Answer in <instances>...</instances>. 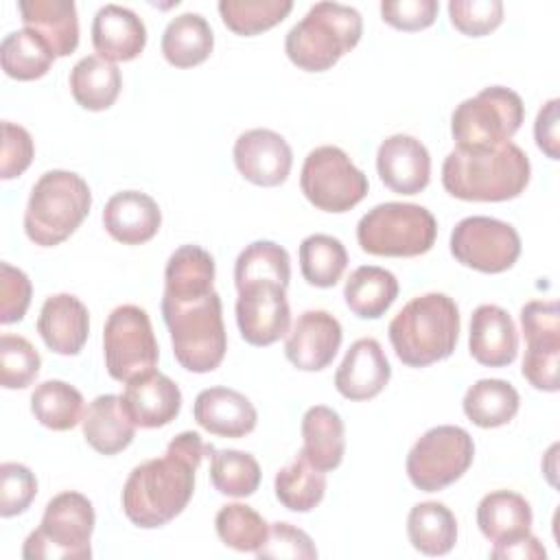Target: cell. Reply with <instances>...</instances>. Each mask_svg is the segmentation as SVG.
I'll list each match as a JSON object with an SVG mask.
<instances>
[{
	"label": "cell",
	"mask_w": 560,
	"mask_h": 560,
	"mask_svg": "<svg viewBox=\"0 0 560 560\" xmlns=\"http://www.w3.org/2000/svg\"><path fill=\"white\" fill-rule=\"evenodd\" d=\"M214 258L199 245L177 247L164 269V298L195 300L212 293Z\"/></svg>",
	"instance_id": "obj_29"
},
{
	"label": "cell",
	"mask_w": 560,
	"mask_h": 560,
	"mask_svg": "<svg viewBox=\"0 0 560 560\" xmlns=\"http://www.w3.org/2000/svg\"><path fill=\"white\" fill-rule=\"evenodd\" d=\"M521 328L527 341L523 376L540 392H558L560 311L553 300H532L521 308Z\"/></svg>",
	"instance_id": "obj_14"
},
{
	"label": "cell",
	"mask_w": 560,
	"mask_h": 560,
	"mask_svg": "<svg viewBox=\"0 0 560 560\" xmlns=\"http://www.w3.org/2000/svg\"><path fill=\"white\" fill-rule=\"evenodd\" d=\"M37 494V479L33 470L18 462L0 466V516H18L26 512Z\"/></svg>",
	"instance_id": "obj_45"
},
{
	"label": "cell",
	"mask_w": 560,
	"mask_h": 560,
	"mask_svg": "<svg viewBox=\"0 0 560 560\" xmlns=\"http://www.w3.org/2000/svg\"><path fill=\"white\" fill-rule=\"evenodd\" d=\"M120 405L136 427L158 429L179 416L182 392L173 378L158 370H149L125 383Z\"/></svg>",
	"instance_id": "obj_18"
},
{
	"label": "cell",
	"mask_w": 560,
	"mask_h": 560,
	"mask_svg": "<svg viewBox=\"0 0 560 560\" xmlns=\"http://www.w3.org/2000/svg\"><path fill=\"white\" fill-rule=\"evenodd\" d=\"M232 153L238 173L256 186H280L291 173V147L271 129H249L241 133Z\"/></svg>",
	"instance_id": "obj_17"
},
{
	"label": "cell",
	"mask_w": 560,
	"mask_h": 560,
	"mask_svg": "<svg viewBox=\"0 0 560 560\" xmlns=\"http://www.w3.org/2000/svg\"><path fill=\"white\" fill-rule=\"evenodd\" d=\"M459 308L446 293L409 300L389 322V343L409 368H427L453 354L459 337Z\"/></svg>",
	"instance_id": "obj_3"
},
{
	"label": "cell",
	"mask_w": 560,
	"mask_h": 560,
	"mask_svg": "<svg viewBox=\"0 0 560 560\" xmlns=\"http://www.w3.org/2000/svg\"><path fill=\"white\" fill-rule=\"evenodd\" d=\"M42 368V357L35 346L20 335L4 332L0 337V383L4 389L28 387Z\"/></svg>",
	"instance_id": "obj_44"
},
{
	"label": "cell",
	"mask_w": 560,
	"mask_h": 560,
	"mask_svg": "<svg viewBox=\"0 0 560 560\" xmlns=\"http://www.w3.org/2000/svg\"><path fill=\"white\" fill-rule=\"evenodd\" d=\"M103 352L107 374L118 383L155 370L160 350L147 311L136 304L116 306L103 328Z\"/></svg>",
	"instance_id": "obj_12"
},
{
	"label": "cell",
	"mask_w": 560,
	"mask_h": 560,
	"mask_svg": "<svg viewBox=\"0 0 560 560\" xmlns=\"http://www.w3.org/2000/svg\"><path fill=\"white\" fill-rule=\"evenodd\" d=\"M361 33L363 20L354 7L317 2L287 33L284 52L300 70L324 72L359 44Z\"/></svg>",
	"instance_id": "obj_5"
},
{
	"label": "cell",
	"mask_w": 560,
	"mask_h": 560,
	"mask_svg": "<svg viewBox=\"0 0 560 560\" xmlns=\"http://www.w3.org/2000/svg\"><path fill=\"white\" fill-rule=\"evenodd\" d=\"M160 306L171 332L175 361L195 374L217 370L228 350L219 293L212 291L195 300H171L162 295Z\"/></svg>",
	"instance_id": "obj_4"
},
{
	"label": "cell",
	"mask_w": 560,
	"mask_h": 560,
	"mask_svg": "<svg viewBox=\"0 0 560 560\" xmlns=\"http://www.w3.org/2000/svg\"><path fill=\"white\" fill-rule=\"evenodd\" d=\"M210 481L217 492L228 497H249L260 486V466L252 453L223 448L210 457Z\"/></svg>",
	"instance_id": "obj_41"
},
{
	"label": "cell",
	"mask_w": 560,
	"mask_h": 560,
	"mask_svg": "<svg viewBox=\"0 0 560 560\" xmlns=\"http://www.w3.org/2000/svg\"><path fill=\"white\" fill-rule=\"evenodd\" d=\"M147 44L144 22L127 7L105 4L92 20V46L107 61H131Z\"/></svg>",
	"instance_id": "obj_25"
},
{
	"label": "cell",
	"mask_w": 560,
	"mask_h": 560,
	"mask_svg": "<svg viewBox=\"0 0 560 560\" xmlns=\"http://www.w3.org/2000/svg\"><path fill=\"white\" fill-rule=\"evenodd\" d=\"M20 18L24 28L42 35L55 57H68L79 46V18L72 0H20Z\"/></svg>",
	"instance_id": "obj_26"
},
{
	"label": "cell",
	"mask_w": 560,
	"mask_h": 560,
	"mask_svg": "<svg viewBox=\"0 0 560 560\" xmlns=\"http://www.w3.org/2000/svg\"><path fill=\"white\" fill-rule=\"evenodd\" d=\"M348 265L343 243L330 234H311L300 243V271L313 287H335Z\"/></svg>",
	"instance_id": "obj_39"
},
{
	"label": "cell",
	"mask_w": 560,
	"mask_h": 560,
	"mask_svg": "<svg viewBox=\"0 0 560 560\" xmlns=\"http://www.w3.org/2000/svg\"><path fill=\"white\" fill-rule=\"evenodd\" d=\"M376 171L389 190L398 195H418L429 186L431 158L418 138L394 133L378 144Z\"/></svg>",
	"instance_id": "obj_19"
},
{
	"label": "cell",
	"mask_w": 560,
	"mask_h": 560,
	"mask_svg": "<svg viewBox=\"0 0 560 560\" xmlns=\"http://www.w3.org/2000/svg\"><path fill=\"white\" fill-rule=\"evenodd\" d=\"M490 558H494V560H514V558L516 560H545L547 551H545L542 542L527 532V534L494 542Z\"/></svg>",
	"instance_id": "obj_52"
},
{
	"label": "cell",
	"mask_w": 560,
	"mask_h": 560,
	"mask_svg": "<svg viewBox=\"0 0 560 560\" xmlns=\"http://www.w3.org/2000/svg\"><path fill=\"white\" fill-rule=\"evenodd\" d=\"M448 18L459 33L481 37L503 22V4L499 0H451Z\"/></svg>",
	"instance_id": "obj_46"
},
{
	"label": "cell",
	"mask_w": 560,
	"mask_h": 560,
	"mask_svg": "<svg viewBox=\"0 0 560 560\" xmlns=\"http://www.w3.org/2000/svg\"><path fill=\"white\" fill-rule=\"evenodd\" d=\"M389 376L392 368L381 343L363 337L348 348L335 372V387L348 400H370L385 389Z\"/></svg>",
	"instance_id": "obj_20"
},
{
	"label": "cell",
	"mask_w": 560,
	"mask_h": 560,
	"mask_svg": "<svg viewBox=\"0 0 560 560\" xmlns=\"http://www.w3.org/2000/svg\"><path fill=\"white\" fill-rule=\"evenodd\" d=\"M37 332L52 352L74 357L88 341L90 313L85 304L72 293L50 295L42 304Z\"/></svg>",
	"instance_id": "obj_21"
},
{
	"label": "cell",
	"mask_w": 560,
	"mask_h": 560,
	"mask_svg": "<svg viewBox=\"0 0 560 560\" xmlns=\"http://www.w3.org/2000/svg\"><path fill=\"white\" fill-rule=\"evenodd\" d=\"M475 442L455 424L424 431L407 455V477L422 492H438L455 483L472 464Z\"/></svg>",
	"instance_id": "obj_10"
},
{
	"label": "cell",
	"mask_w": 560,
	"mask_h": 560,
	"mask_svg": "<svg viewBox=\"0 0 560 560\" xmlns=\"http://www.w3.org/2000/svg\"><path fill=\"white\" fill-rule=\"evenodd\" d=\"M35 155V144L31 133L13 125L9 120L2 122V160H0V177L2 179H13L22 175Z\"/></svg>",
	"instance_id": "obj_49"
},
{
	"label": "cell",
	"mask_w": 560,
	"mask_h": 560,
	"mask_svg": "<svg viewBox=\"0 0 560 560\" xmlns=\"http://www.w3.org/2000/svg\"><path fill=\"white\" fill-rule=\"evenodd\" d=\"M521 405L516 387L503 378H479L472 383L462 400L466 418L481 429H497L508 424Z\"/></svg>",
	"instance_id": "obj_34"
},
{
	"label": "cell",
	"mask_w": 560,
	"mask_h": 560,
	"mask_svg": "<svg viewBox=\"0 0 560 560\" xmlns=\"http://www.w3.org/2000/svg\"><path fill=\"white\" fill-rule=\"evenodd\" d=\"M85 442L101 455H116L125 451L136 438V424L120 405V396H96L81 420Z\"/></svg>",
	"instance_id": "obj_27"
},
{
	"label": "cell",
	"mask_w": 560,
	"mask_h": 560,
	"mask_svg": "<svg viewBox=\"0 0 560 560\" xmlns=\"http://www.w3.org/2000/svg\"><path fill=\"white\" fill-rule=\"evenodd\" d=\"M468 348L477 363L505 368L518 354V332L505 308L481 304L470 315Z\"/></svg>",
	"instance_id": "obj_23"
},
{
	"label": "cell",
	"mask_w": 560,
	"mask_h": 560,
	"mask_svg": "<svg viewBox=\"0 0 560 560\" xmlns=\"http://www.w3.org/2000/svg\"><path fill=\"white\" fill-rule=\"evenodd\" d=\"M192 416L201 429L221 438H245L258 422L252 400L230 387L201 389L195 398Z\"/></svg>",
	"instance_id": "obj_22"
},
{
	"label": "cell",
	"mask_w": 560,
	"mask_h": 560,
	"mask_svg": "<svg viewBox=\"0 0 560 560\" xmlns=\"http://www.w3.org/2000/svg\"><path fill=\"white\" fill-rule=\"evenodd\" d=\"M55 59L57 57L48 42L31 28L11 31L0 44L2 70L7 77L18 81H33L44 77Z\"/></svg>",
	"instance_id": "obj_36"
},
{
	"label": "cell",
	"mask_w": 560,
	"mask_h": 560,
	"mask_svg": "<svg viewBox=\"0 0 560 560\" xmlns=\"http://www.w3.org/2000/svg\"><path fill=\"white\" fill-rule=\"evenodd\" d=\"M302 455L319 470H335L346 453V429L341 416L326 407H308L302 416Z\"/></svg>",
	"instance_id": "obj_28"
},
{
	"label": "cell",
	"mask_w": 560,
	"mask_h": 560,
	"mask_svg": "<svg viewBox=\"0 0 560 560\" xmlns=\"http://www.w3.org/2000/svg\"><path fill=\"white\" fill-rule=\"evenodd\" d=\"M258 280L278 282L284 289L289 287L291 260H289V252L282 245L273 241H254L238 254L234 262L236 289Z\"/></svg>",
	"instance_id": "obj_40"
},
{
	"label": "cell",
	"mask_w": 560,
	"mask_h": 560,
	"mask_svg": "<svg viewBox=\"0 0 560 560\" xmlns=\"http://www.w3.org/2000/svg\"><path fill=\"white\" fill-rule=\"evenodd\" d=\"M103 225L114 241L122 245H142L158 234L162 212L155 199L147 192L120 190L107 199L103 208Z\"/></svg>",
	"instance_id": "obj_24"
},
{
	"label": "cell",
	"mask_w": 560,
	"mask_h": 560,
	"mask_svg": "<svg viewBox=\"0 0 560 560\" xmlns=\"http://www.w3.org/2000/svg\"><path fill=\"white\" fill-rule=\"evenodd\" d=\"M258 558H291V560H315L317 549L311 536L284 521L269 525L267 540L256 549Z\"/></svg>",
	"instance_id": "obj_47"
},
{
	"label": "cell",
	"mask_w": 560,
	"mask_h": 560,
	"mask_svg": "<svg viewBox=\"0 0 560 560\" xmlns=\"http://www.w3.org/2000/svg\"><path fill=\"white\" fill-rule=\"evenodd\" d=\"M435 236V217L418 203L385 201L368 210L357 223V241L372 256H422L433 247Z\"/></svg>",
	"instance_id": "obj_8"
},
{
	"label": "cell",
	"mask_w": 560,
	"mask_h": 560,
	"mask_svg": "<svg viewBox=\"0 0 560 560\" xmlns=\"http://www.w3.org/2000/svg\"><path fill=\"white\" fill-rule=\"evenodd\" d=\"M122 88V77L116 63L88 55L70 70V92L74 101L90 112H103L114 105Z\"/></svg>",
	"instance_id": "obj_33"
},
{
	"label": "cell",
	"mask_w": 560,
	"mask_h": 560,
	"mask_svg": "<svg viewBox=\"0 0 560 560\" xmlns=\"http://www.w3.org/2000/svg\"><path fill=\"white\" fill-rule=\"evenodd\" d=\"M407 536L424 556H446L457 542V518L440 501L416 503L407 516Z\"/></svg>",
	"instance_id": "obj_35"
},
{
	"label": "cell",
	"mask_w": 560,
	"mask_h": 560,
	"mask_svg": "<svg viewBox=\"0 0 560 560\" xmlns=\"http://www.w3.org/2000/svg\"><path fill=\"white\" fill-rule=\"evenodd\" d=\"M532 164L514 142L499 147H455L442 164V186L464 201H508L529 184Z\"/></svg>",
	"instance_id": "obj_1"
},
{
	"label": "cell",
	"mask_w": 560,
	"mask_h": 560,
	"mask_svg": "<svg viewBox=\"0 0 560 560\" xmlns=\"http://www.w3.org/2000/svg\"><path fill=\"white\" fill-rule=\"evenodd\" d=\"M236 291V324L249 346H271L289 332L291 308L282 284L258 280Z\"/></svg>",
	"instance_id": "obj_15"
},
{
	"label": "cell",
	"mask_w": 560,
	"mask_h": 560,
	"mask_svg": "<svg viewBox=\"0 0 560 560\" xmlns=\"http://www.w3.org/2000/svg\"><path fill=\"white\" fill-rule=\"evenodd\" d=\"M532 521L534 516L529 501L512 490H492L477 505L479 532L490 542H501L527 534Z\"/></svg>",
	"instance_id": "obj_31"
},
{
	"label": "cell",
	"mask_w": 560,
	"mask_h": 560,
	"mask_svg": "<svg viewBox=\"0 0 560 560\" xmlns=\"http://www.w3.org/2000/svg\"><path fill=\"white\" fill-rule=\"evenodd\" d=\"M343 298L348 308L357 317L378 319L389 311V306L398 298V280L392 271L383 267L363 265L348 276Z\"/></svg>",
	"instance_id": "obj_32"
},
{
	"label": "cell",
	"mask_w": 560,
	"mask_h": 560,
	"mask_svg": "<svg viewBox=\"0 0 560 560\" xmlns=\"http://www.w3.org/2000/svg\"><path fill=\"white\" fill-rule=\"evenodd\" d=\"M440 4L435 0H383V20L398 31H422L438 18Z\"/></svg>",
	"instance_id": "obj_50"
},
{
	"label": "cell",
	"mask_w": 560,
	"mask_h": 560,
	"mask_svg": "<svg viewBox=\"0 0 560 560\" xmlns=\"http://www.w3.org/2000/svg\"><path fill=\"white\" fill-rule=\"evenodd\" d=\"M341 339V324L332 313L304 311L287 332L284 354L298 370L319 372L332 363Z\"/></svg>",
	"instance_id": "obj_16"
},
{
	"label": "cell",
	"mask_w": 560,
	"mask_h": 560,
	"mask_svg": "<svg viewBox=\"0 0 560 560\" xmlns=\"http://www.w3.org/2000/svg\"><path fill=\"white\" fill-rule=\"evenodd\" d=\"M451 254L475 271L501 273L518 260L521 236L501 219L466 217L451 232Z\"/></svg>",
	"instance_id": "obj_13"
},
{
	"label": "cell",
	"mask_w": 560,
	"mask_h": 560,
	"mask_svg": "<svg viewBox=\"0 0 560 560\" xmlns=\"http://www.w3.org/2000/svg\"><path fill=\"white\" fill-rule=\"evenodd\" d=\"M558 98L547 101L534 122V138L538 149L549 158V160H558L560 158V138H558Z\"/></svg>",
	"instance_id": "obj_51"
},
{
	"label": "cell",
	"mask_w": 560,
	"mask_h": 560,
	"mask_svg": "<svg viewBox=\"0 0 560 560\" xmlns=\"http://www.w3.org/2000/svg\"><path fill=\"white\" fill-rule=\"evenodd\" d=\"M197 468L171 451L138 464L122 486L125 516L142 529L171 523L192 499Z\"/></svg>",
	"instance_id": "obj_2"
},
{
	"label": "cell",
	"mask_w": 560,
	"mask_h": 560,
	"mask_svg": "<svg viewBox=\"0 0 560 560\" xmlns=\"http://www.w3.org/2000/svg\"><path fill=\"white\" fill-rule=\"evenodd\" d=\"M276 499L291 512L315 510L326 492V475L315 468L302 453L291 464L280 468L273 479Z\"/></svg>",
	"instance_id": "obj_37"
},
{
	"label": "cell",
	"mask_w": 560,
	"mask_h": 560,
	"mask_svg": "<svg viewBox=\"0 0 560 560\" xmlns=\"http://www.w3.org/2000/svg\"><path fill=\"white\" fill-rule=\"evenodd\" d=\"M293 9L291 0H221L223 24L236 35H258L280 24Z\"/></svg>",
	"instance_id": "obj_42"
},
{
	"label": "cell",
	"mask_w": 560,
	"mask_h": 560,
	"mask_svg": "<svg viewBox=\"0 0 560 560\" xmlns=\"http://www.w3.org/2000/svg\"><path fill=\"white\" fill-rule=\"evenodd\" d=\"M94 505L74 490L55 494L44 510L42 523L22 547L24 560H90L94 532Z\"/></svg>",
	"instance_id": "obj_7"
},
{
	"label": "cell",
	"mask_w": 560,
	"mask_h": 560,
	"mask_svg": "<svg viewBox=\"0 0 560 560\" xmlns=\"http://www.w3.org/2000/svg\"><path fill=\"white\" fill-rule=\"evenodd\" d=\"M300 188L324 212H348L368 195V177L339 147L313 149L302 164Z\"/></svg>",
	"instance_id": "obj_11"
},
{
	"label": "cell",
	"mask_w": 560,
	"mask_h": 560,
	"mask_svg": "<svg viewBox=\"0 0 560 560\" xmlns=\"http://www.w3.org/2000/svg\"><path fill=\"white\" fill-rule=\"evenodd\" d=\"M525 118L523 98L503 85L483 88L462 101L451 114V136L457 147H499L521 129Z\"/></svg>",
	"instance_id": "obj_9"
},
{
	"label": "cell",
	"mask_w": 560,
	"mask_h": 560,
	"mask_svg": "<svg viewBox=\"0 0 560 560\" xmlns=\"http://www.w3.org/2000/svg\"><path fill=\"white\" fill-rule=\"evenodd\" d=\"M214 46V33L201 13H182L173 18L162 33V55L175 68L203 63Z\"/></svg>",
	"instance_id": "obj_30"
},
{
	"label": "cell",
	"mask_w": 560,
	"mask_h": 560,
	"mask_svg": "<svg viewBox=\"0 0 560 560\" xmlns=\"http://www.w3.org/2000/svg\"><path fill=\"white\" fill-rule=\"evenodd\" d=\"M35 420L52 431H68L83 420V396L66 381H44L31 394Z\"/></svg>",
	"instance_id": "obj_38"
},
{
	"label": "cell",
	"mask_w": 560,
	"mask_h": 560,
	"mask_svg": "<svg viewBox=\"0 0 560 560\" xmlns=\"http://www.w3.org/2000/svg\"><path fill=\"white\" fill-rule=\"evenodd\" d=\"M217 536L225 547L236 551H254L267 540V521L245 503H228L214 516Z\"/></svg>",
	"instance_id": "obj_43"
},
{
	"label": "cell",
	"mask_w": 560,
	"mask_h": 560,
	"mask_svg": "<svg viewBox=\"0 0 560 560\" xmlns=\"http://www.w3.org/2000/svg\"><path fill=\"white\" fill-rule=\"evenodd\" d=\"M92 192L88 182L72 171H46L33 186L24 232L39 247L63 243L88 217Z\"/></svg>",
	"instance_id": "obj_6"
},
{
	"label": "cell",
	"mask_w": 560,
	"mask_h": 560,
	"mask_svg": "<svg viewBox=\"0 0 560 560\" xmlns=\"http://www.w3.org/2000/svg\"><path fill=\"white\" fill-rule=\"evenodd\" d=\"M31 280L28 276L9 265L0 262V322L13 324L20 322L26 315V308L31 304Z\"/></svg>",
	"instance_id": "obj_48"
}]
</instances>
